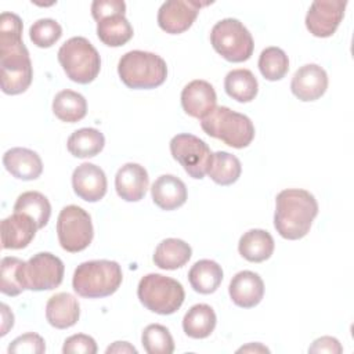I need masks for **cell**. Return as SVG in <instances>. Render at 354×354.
I'll use <instances>...</instances> for the list:
<instances>
[{
    "label": "cell",
    "instance_id": "1",
    "mask_svg": "<svg viewBox=\"0 0 354 354\" xmlns=\"http://www.w3.org/2000/svg\"><path fill=\"white\" fill-rule=\"evenodd\" d=\"M0 68L4 94L17 95L28 90L33 79V68L22 41V21L14 12L0 15Z\"/></svg>",
    "mask_w": 354,
    "mask_h": 354
},
{
    "label": "cell",
    "instance_id": "2",
    "mask_svg": "<svg viewBox=\"0 0 354 354\" xmlns=\"http://www.w3.org/2000/svg\"><path fill=\"white\" fill-rule=\"evenodd\" d=\"M318 214V202L306 189L288 188L275 198L274 227L277 232L289 241L304 238Z\"/></svg>",
    "mask_w": 354,
    "mask_h": 354
},
{
    "label": "cell",
    "instance_id": "3",
    "mask_svg": "<svg viewBox=\"0 0 354 354\" xmlns=\"http://www.w3.org/2000/svg\"><path fill=\"white\" fill-rule=\"evenodd\" d=\"M123 279L122 268L112 260H90L79 264L73 272V290L87 299L113 295Z\"/></svg>",
    "mask_w": 354,
    "mask_h": 354
},
{
    "label": "cell",
    "instance_id": "4",
    "mask_svg": "<svg viewBox=\"0 0 354 354\" xmlns=\"http://www.w3.org/2000/svg\"><path fill=\"white\" fill-rule=\"evenodd\" d=\"M118 73L129 88L148 90L163 84L167 77V66L158 54L133 50L119 59Z\"/></svg>",
    "mask_w": 354,
    "mask_h": 354
},
{
    "label": "cell",
    "instance_id": "5",
    "mask_svg": "<svg viewBox=\"0 0 354 354\" xmlns=\"http://www.w3.org/2000/svg\"><path fill=\"white\" fill-rule=\"evenodd\" d=\"M201 127L207 136L218 138L228 147L238 149L248 147L254 138L252 120L228 106H216L201 120Z\"/></svg>",
    "mask_w": 354,
    "mask_h": 354
},
{
    "label": "cell",
    "instance_id": "6",
    "mask_svg": "<svg viewBox=\"0 0 354 354\" xmlns=\"http://www.w3.org/2000/svg\"><path fill=\"white\" fill-rule=\"evenodd\" d=\"M137 296L149 311L169 315L183 306L185 292L177 279L162 274H147L138 282Z\"/></svg>",
    "mask_w": 354,
    "mask_h": 354
},
{
    "label": "cell",
    "instance_id": "7",
    "mask_svg": "<svg viewBox=\"0 0 354 354\" xmlns=\"http://www.w3.org/2000/svg\"><path fill=\"white\" fill-rule=\"evenodd\" d=\"M58 61L66 76L79 84L91 83L101 69L97 48L82 36L71 37L59 47Z\"/></svg>",
    "mask_w": 354,
    "mask_h": 354
},
{
    "label": "cell",
    "instance_id": "8",
    "mask_svg": "<svg viewBox=\"0 0 354 354\" xmlns=\"http://www.w3.org/2000/svg\"><path fill=\"white\" fill-rule=\"evenodd\" d=\"M210 43L213 48L230 62L248 61L254 48L252 33L235 18L218 21L210 32Z\"/></svg>",
    "mask_w": 354,
    "mask_h": 354
},
{
    "label": "cell",
    "instance_id": "9",
    "mask_svg": "<svg viewBox=\"0 0 354 354\" xmlns=\"http://www.w3.org/2000/svg\"><path fill=\"white\" fill-rule=\"evenodd\" d=\"M57 235L64 250L71 253L84 250L94 236L90 214L80 206H65L58 214Z\"/></svg>",
    "mask_w": 354,
    "mask_h": 354
},
{
    "label": "cell",
    "instance_id": "10",
    "mask_svg": "<svg viewBox=\"0 0 354 354\" xmlns=\"http://www.w3.org/2000/svg\"><path fill=\"white\" fill-rule=\"evenodd\" d=\"M170 152L189 177L201 180L207 174L213 153L209 145L199 137L181 133L170 140Z\"/></svg>",
    "mask_w": 354,
    "mask_h": 354
},
{
    "label": "cell",
    "instance_id": "11",
    "mask_svg": "<svg viewBox=\"0 0 354 354\" xmlns=\"http://www.w3.org/2000/svg\"><path fill=\"white\" fill-rule=\"evenodd\" d=\"M64 279V263L48 252H40L25 261L24 282L29 290H51Z\"/></svg>",
    "mask_w": 354,
    "mask_h": 354
},
{
    "label": "cell",
    "instance_id": "12",
    "mask_svg": "<svg viewBox=\"0 0 354 354\" xmlns=\"http://www.w3.org/2000/svg\"><path fill=\"white\" fill-rule=\"evenodd\" d=\"M346 6V0L313 1L306 15V26L310 33L315 37L332 36L344 17Z\"/></svg>",
    "mask_w": 354,
    "mask_h": 354
},
{
    "label": "cell",
    "instance_id": "13",
    "mask_svg": "<svg viewBox=\"0 0 354 354\" xmlns=\"http://www.w3.org/2000/svg\"><path fill=\"white\" fill-rule=\"evenodd\" d=\"M210 4L194 0H169L158 11V25L170 35H178L191 28L195 22L201 7Z\"/></svg>",
    "mask_w": 354,
    "mask_h": 354
},
{
    "label": "cell",
    "instance_id": "14",
    "mask_svg": "<svg viewBox=\"0 0 354 354\" xmlns=\"http://www.w3.org/2000/svg\"><path fill=\"white\" fill-rule=\"evenodd\" d=\"M328 88V75L317 64L300 66L290 82V90L300 101L308 102L321 98Z\"/></svg>",
    "mask_w": 354,
    "mask_h": 354
},
{
    "label": "cell",
    "instance_id": "15",
    "mask_svg": "<svg viewBox=\"0 0 354 354\" xmlns=\"http://www.w3.org/2000/svg\"><path fill=\"white\" fill-rule=\"evenodd\" d=\"M106 176L100 166L82 163L72 173L75 194L86 202H98L106 194Z\"/></svg>",
    "mask_w": 354,
    "mask_h": 354
},
{
    "label": "cell",
    "instance_id": "16",
    "mask_svg": "<svg viewBox=\"0 0 354 354\" xmlns=\"http://www.w3.org/2000/svg\"><path fill=\"white\" fill-rule=\"evenodd\" d=\"M217 95L213 86L206 80H192L181 91V106L192 118L202 120L214 108Z\"/></svg>",
    "mask_w": 354,
    "mask_h": 354
},
{
    "label": "cell",
    "instance_id": "17",
    "mask_svg": "<svg viewBox=\"0 0 354 354\" xmlns=\"http://www.w3.org/2000/svg\"><path fill=\"white\" fill-rule=\"evenodd\" d=\"M228 293L234 304L238 307L252 308L263 300L264 282L260 275L253 271H239L232 277Z\"/></svg>",
    "mask_w": 354,
    "mask_h": 354
},
{
    "label": "cell",
    "instance_id": "18",
    "mask_svg": "<svg viewBox=\"0 0 354 354\" xmlns=\"http://www.w3.org/2000/svg\"><path fill=\"white\" fill-rule=\"evenodd\" d=\"M36 221L25 213L14 212L1 221V243L3 249H24L36 235Z\"/></svg>",
    "mask_w": 354,
    "mask_h": 354
},
{
    "label": "cell",
    "instance_id": "19",
    "mask_svg": "<svg viewBox=\"0 0 354 354\" xmlns=\"http://www.w3.org/2000/svg\"><path fill=\"white\" fill-rule=\"evenodd\" d=\"M149 177L144 166L138 163L123 165L115 176L118 195L126 202H138L145 196Z\"/></svg>",
    "mask_w": 354,
    "mask_h": 354
},
{
    "label": "cell",
    "instance_id": "20",
    "mask_svg": "<svg viewBox=\"0 0 354 354\" xmlns=\"http://www.w3.org/2000/svg\"><path fill=\"white\" fill-rule=\"evenodd\" d=\"M3 165L11 176L24 181L36 180L43 171L41 158L35 151L21 147L6 151Z\"/></svg>",
    "mask_w": 354,
    "mask_h": 354
},
{
    "label": "cell",
    "instance_id": "21",
    "mask_svg": "<svg viewBox=\"0 0 354 354\" xmlns=\"http://www.w3.org/2000/svg\"><path fill=\"white\" fill-rule=\"evenodd\" d=\"M153 203L162 210H174L183 206L187 201L185 184L173 174H163L158 177L151 188Z\"/></svg>",
    "mask_w": 354,
    "mask_h": 354
},
{
    "label": "cell",
    "instance_id": "22",
    "mask_svg": "<svg viewBox=\"0 0 354 354\" xmlns=\"http://www.w3.org/2000/svg\"><path fill=\"white\" fill-rule=\"evenodd\" d=\"M80 317V306L75 296L66 292L51 296L46 304V318L57 329L73 326Z\"/></svg>",
    "mask_w": 354,
    "mask_h": 354
},
{
    "label": "cell",
    "instance_id": "23",
    "mask_svg": "<svg viewBox=\"0 0 354 354\" xmlns=\"http://www.w3.org/2000/svg\"><path fill=\"white\" fill-rule=\"evenodd\" d=\"M274 239L268 231L249 230L246 231L238 243L239 254L252 263H261L271 257L274 252Z\"/></svg>",
    "mask_w": 354,
    "mask_h": 354
},
{
    "label": "cell",
    "instance_id": "24",
    "mask_svg": "<svg viewBox=\"0 0 354 354\" xmlns=\"http://www.w3.org/2000/svg\"><path fill=\"white\" fill-rule=\"evenodd\" d=\"M192 256L191 246L177 238L163 239L155 249L153 263L162 270H177L188 263Z\"/></svg>",
    "mask_w": 354,
    "mask_h": 354
},
{
    "label": "cell",
    "instance_id": "25",
    "mask_svg": "<svg viewBox=\"0 0 354 354\" xmlns=\"http://www.w3.org/2000/svg\"><path fill=\"white\" fill-rule=\"evenodd\" d=\"M188 281L195 292L210 295L218 289L223 281V268L213 260H199L191 267Z\"/></svg>",
    "mask_w": 354,
    "mask_h": 354
},
{
    "label": "cell",
    "instance_id": "26",
    "mask_svg": "<svg viewBox=\"0 0 354 354\" xmlns=\"http://www.w3.org/2000/svg\"><path fill=\"white\" fill-rule=\"evenodd\" d=\"M216 313L209 304L192 306L183 318V329L192 339H205L216 328Z\"/></svg>",
    "mask_w": 354,
    "mask_h": 354
},
{
    "label": "cell",
    "instance_id": "27",
    "mask_svg": "<svg viewBox=\"0 0 354 354\" xmlns=\"http://www.w3.org/2000/svg\"><path fill=\"white\" fill-rule=\"evenodd\" d=\"M225 93L238 102H250L259 91L256 76L249 69H234L224 79Z\"/></svg>",
    "mask_w": 354,
    "mask_h": 354
},
{
    "label": "cell",
    "instance_id": "28",
    "mask_svg": "<svg viewBox=\"0 0 354 354\" xmlns=\"http://www.w3.org/2000/svg\"><path fill=\"white\" fill-rule=\"evenodd\" d=\"M104 134L93 127H83L73 131L66 142L68 151L75 158H93L104 149Z\"/></svg>",
    "mask_w": 354,
    "mask_h": 354
},
{
    "label": "cell",
    "instance_id": "29",
    "mask_svg": "<svg viewBox=\"0 0 354 354\" xmlns=\"http://www.w3.org/2000/svg\"><path fill=\"white\" fill-rule=\"evenodd\" d=\"M98 39L109 47H120L133 37V26L122 14L102 18L97 22Z\"/></svg>",
    "mask_w": 354,
    "mask_h": 354
},
{
    "label": "cell",
    "instance_id": "30",
    "mask_svg": "<svg viewBox=\"0 0 354 354\" xmlns=\"http://www.w3.org/2000/svg\"><path fill=\"white\" fill-rule=\"evenodd\" d=\"M53 112L62 122H79L87 113L86 98L73 90H62L53 100Z\"/></svg>",
    "mask_w": 354,
    "mask_h": 354
},
{
    "label": "cell",
    "instance_id": "31",
    "mask_svg": "<svg viewBox=\"0 0 354 354\" xmlns=\"http://www.w3.org/2000/svg\"><path fill=\"white\" fill-rule=\"evenodd\" d=\"M14 212L29 214L37 224V228H43L47 225L51 216V205L48 199L37 191H26L21 194L15 203Z\"/></svg>",
    "mask_w": 354,
    "mask_h": 354
},
{
    "label": "cell",
    "instance_id": "32",
    "mask_svg": "<svg viewBox=\"0 0 354 354\" xmlns=\"http://www.w3.org/2000/svg\"><path fill=\"white\" fill-rule=\"evenodd\" d=\"M241 171L242 166L235 155L225 151H217L213 153L207 174L218 185H231L239 178Z\"/></svg>",
    "mask_w": 354,
    "mask_h": 354
},
{
    "label": "cell",
    "instance_id": "33",
    "mask_svg": "<svg viewBox=\"0 0 354 354\" xmlns=\"http://www.w3.org/2000/svg\"><path fill=\"white\" fill-rule=\"evenodd\" d=\"M24 267L25 261L18 257L6 256L1 259L0 290L3 295L18 296L26 289L24 282Z\"/></svg>",
    "mask_w": 354,
    "mask_h": 354
},
{
    "label": "cell",
    "instance_id": "34",
    "mask_svg": "<svg viewBox=\"0 0 354 354\" xmlns=\"http://www.w3.org/2000/svg\"><path fill=\"white\" fill-rule=\"evenodd\" d=\"M259 69L270 82L281 80L289 71V58L279 47H267L259 57Z\"/></svg>",
    "mask_w": 354,
    "mask_h": 354
},
{
    "label": "cell",
    "instance_id": "35",
    "mask_svg": "<svg viewBox=\"0 0 354 354\" xmlns=\"http://www.w3.org/2000/svg\"><path fill=\"white\" fill-rule=\"evenodd\" d=\"M141 343L148 354H171L174 340L169 329L160 324L148 325L141 335Z\"/></svg>",
    "mask_w": 354,
    "mask_h": 354
},
{
    "label": "cell",
    "instance_id": "36",
    "mask_svg": "<svg viewBox=\"0 0 354 354\" xmlns=\"http://www.w3.org/2000/svg\"><path fill=\"white\" fill-rule=\"evenodd\" d=\"M62 36L61 25L51 18H41L33 22L29 29V37L35 46L40 48H48L54 46Z\"/></svg>",
    "mask_w": 354,
    "mask_h": 354
},
{
    "label": "cell",
    "instance_id": "37",
    "mask_svg": "<svg viewBox=\"0 0 354 354\" xmlns=\"http://www.w3.org/2000/svg\"><path fill=\"white\" fill-rule=\"evenodd\" d=\"M7 351L11 354H41L46 351V344H44V339L33 332L25 333L18 336L17 339H14Z\"/></svg>",
    "mask_w": 354,
    "mask_h": 354
},
{
    "label": "cell",
    "instance_id": "38",
    "mask_svg": "<svg viewBox=\"0 0 354 354\" xmlns=\"http://www.w3.org/2000/svg\"><path fill=\"white\" fill-rule=\"evenodd\" d=\"M97 350L95 340L84 333L69 336L62 346L64 354H95Z\"/></svg>",
    "mask_w": 354,
    "mask_h": 354
},
{
    "label": "cell",
    "instance_id": "39",
    "mask_svg": "<svg viewBox=\"0 0 354 354\" xmlns=\"http://www.w3.org/2000/svg\"><path fill=\"white\" fill-rule=\"evenodd\" d=\"M126 12V3L123 0H95L91 3V15L98 22L102 18Z\"/></svg>",
    "mask_w": 354,
    "mask_h": 354
},
{
    "label": "cell",
    "instance_id": "40",
    "mask_svg": "<svg viewBox=\"0 0 354 354\" xmlns=\"http://www.w3.org/2000/svg\"><path fill=\"white\" fill-rule=\"evenodd\" d=\"M308 353H328V354H340L343 353V347L336 337L322 336L313 342L308 347Z\"/></svg>",
    "mask_w": 354,
    "mask_h": 354
},
{
    "label": "cell",
    "instance_id": "41",
    "mask_svg": "<svg viewBox=\"0 0 354 354\" xmlns=\"http://www.w3.org/2000/svg\"><path fill=\"white\" fill-rule=\"evenodd\" d=\"M106 354L111 353H118V354H137V348L134 346H131L129 342H115L112 346H109L105 350Z\"/></svg>",
    "mask_w": 354,
    "mask_h": 354
},
{
    "label": "cell",
    "instance_id": "42",
    "mask_svg": "<svg viewBox=\"0 0 354 354\" xmlns=\"http://www.w3.org/2000/svg\"><path fill=\"white\" fill-rule=\"evenodd\" d=\"M1 318H3V324H1V332L0 335L4 336L7 335V332L12 328L14 325V314L10 311V308L7 307V304H1Z\"/></svg>",
    "mask_w": 354,
    "mask_h": 354
},
{
    "label": "cell",
    "instance_id": "43",
    "mask_svg": "<svg viewBox=\"0 0 354 354\" xmlns=\"http://www.w3.org/2000/svg\"><path fill=\"white\" fill-rule=\"evenodd\" d=\"M236 353H270V350L261 343H250L236 350Z\"/></svg>",
    "mask_w": 354,
    "mask_h": 354
}]
</instances>
